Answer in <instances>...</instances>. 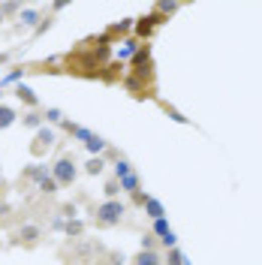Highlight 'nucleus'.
Returning <instances> with one entry per match:
<instances>
[{"mask_svg": "<svg viewBox=\"0 0 262 265\" xmlns=\"http://www.w3.org/2000/svg\"><path fill=\"white\" fill-rule=\"evenodd\" d=\"M124 214H127V205H124L121 199H106V202L97 205V211H94V217H97L100 226H118V223L124 220Z\"/></svg>", "mask_w": 262, "mask_h": 265, "instance_id": "nucleus-1", "label": "nucleus"}, {"mask_svg": "<svg viewBox=\"0 0 262 265\" xmlns=\"http://www.w3.org/2000/svg\"><path fill=\"white\" fill-rule=\"evenodd\" d=\"M51 178L60 184V187H69L75 178H78V169H75V160L72 157H60L54 166H51Z\"/></svg>", "mask_w": 262, "mask_h": 265, "instance_id": "nucleus-2", "label": "nucleus"}, {"mask_svg": "<svg viewBox=\"0 0 262 265\" xmlns=\"http://www.w3.org/2000/svg\"><path fill=\"white\" fill-rule=\"evenodd\" d=\"M54 145V130H48V127H39V133H36V142H33V154H42L45 148H51Z\"/></svg>", "mask_w": 262, "mask_h": 265, "instance_id": "nucleus-3", "label": "nucleus"}, {"mask_svg": "<svg viewBox=\"0 0 262 265\" xmlns=\"http://www.w3.org/2000/svg\"><path fill=\"white\" fill-rule=\"evenodd\" d=\"M145 211H148V217H154V220H160L163 214H166V208H163V202L160 199H154V196H145Z\"/></svg>", "mask_w": 262, "mask_h": 265, "instance_id": "nucleus-4", "label": "nucleus"}, {"mask_svg": "<svg viewBox=\"0 0 262 265\" xmlns=\"http://www.w3.org/2000/svg\"><path fill=\"white\" fill-rule=\"evenodd\" d=\"M39 235H42V229H39V226H33V223H27V226H21V229H18V241H24V244L39 241Z\"/></svg>", "mask_w": 262, "mask_h": 265, "instance_id": "nucleus-5", "label": "nucleus"}, {"mask_svg": "<svg viewBox=\"0 0 262 265\" xmlns=\"http://www.w3.org/2000/svg\"><path fill=\"white\" fill-rule=\"evenodd\" d=\"M157 24H160V15H148V18H139V21H136V33H139V36H148V33H151Z\"/></svg>", "mask_w": 262, "mask_h": 265, "instance_id": "nucleus-6", "label": "nucleus"}, {"mask_svg": "<svg viewBox=\"0 0 262 265\" xmlns=\"http://www.w3.org/2000/svg\"><path fill=\"white\" fill-rule=\"evenodd\" d=\"M133 265H163V259L154 253V250H139L133 256Z\"/></svg>", "mask_w": 262, "mask_h": 265, "instance_id": "nucleus-7", "label": "nucleus"}, {"mask_svg": "<svg viewBox=\"0 0 262 265\" xmlns=\"http://www.w3.org/2000/svg\"><path fill=\"white\" fill-rule=\"evenodd\" d=\"M15 97H18L21 103H27L30 109H36V103H39V100H36V94H33L27 84H18V87H15Z\"/></svg>", "mask_w": 262, "mask_h": 265, "instance_id": "nucleus-8", "label": "nucleus"}, {"mask_svg": "<svg viewBox=\"0 0 262 265\" xmlns=\"http://www.w3.org/2000/svg\"><path fill=\"white\" fill-rule=\"evenodd\" d=\"M118 184H121V190H130V193H139V175H136V172H130V175H124V178H118Z\"/></svg>", "mask_w": 262, "mask_h": 265, "instance_id": "nucleus-9", "label": "nucleus"}, {"mask_svg": "<svg viewBox=\"0 0 262 265\" xmlns=\"http://www.w3.org/2000/svg\"><path fill=\"white\" fill-rule=\"evenodd\" d=\"M15 109H9V106H0V130H6V127H12L15 124Z\"/></svg>", "mask_w": 262, "mask_h": 265, "instance_id": "nucleus-10", "label": "nucleus"}, {"mask_svg": "<svg viewBox=\"0 0 262 265\" xmlns=\"http://www.w3.org/2000/svg\"><path fill=\"white\" fill-rule=\"evenodd\" d=\"M42 121H45V118H42L39 112H27V115H24V127H30V130H39Z\"/></svg>", "mask_w": 262, "mask_h": 265, "instance_id": "nucleus-11", "label": "nucleus"}, {"mask_svg": "<svg viewBox=\"0 0 262 265\" xmlns=\"http://www.w3.org/2000/svg\"><path fill=\"white\" fill-rule=\"evenodd\" d=\"M103 166H106V163H103V157H91V160L84 163V172H88V175H100V172H103Z\"/></svg>", "mask_w": 262, "mask_h": 265, "instance_id": "nucleus-12", "label": "nucleus"}, {"mask_svg": "<svg viewBox=\"0 0 262 265\" xmlns=\"http://www.w3.org/2000/svg\"><path fill=\"white\" fill-rule=\"evenodd\" d=\"M57 187H60V184H57V181H54L51 175H45V178L39 181V190H42L45 196H51V193H57Z\"/></svg>", "mask_w": 262, "mask_h": 265, "instance_id": "nucleus-13", "label": "nucleus"}, {"mask_svg": "<svg viewBox=\"0 0 262 265\" xmlns=\"http://www.w3.org/2000/svg\"><path fill=\"white\" fill-rule=\"evenodd\" d=\"M45 175H48V172H45V166H30V169L24 172V178H30V181H36V184H39V181H42Z\"/></svg>", "mask_w": 262, "mask_h": 265, "instance_id": "nucleus-14", "label": "nucleus"}, {"mask_svg": "<svg viewBox=\"0 0 262 265\" xmlns=\"http://www.w3.org/2000/svg\"><path fill=\"white\" fill-rule=\"evenodd\" d=\"M184 262H187V259H184V253H181L178 247H172V250H169V256L163 259V265H184Z\"/></svg>", "mask_w": 262, "mask_h": 265, "instance_id": "nucleus-15", "label": "nucleus"}, {"mask_svg": "<svg viewBox=\"0 0 262 265\" xmlns=\"http://www.w3.org/2000/svg\"><path fill=\"white\" fill-rule=\"evenodd\" d=\"M21 21H24L27 27H33V24L39 21V12H36V9H21Z\"/></svg>", "mask_w": 262, "mask_h": 265, "instance_id": "nucleus-16", "label": "nucleus"}, {"mask_svg": "<svg viewBox=\"0 0 262 265\" xmlns=\"http://www.w3.org/2000/svg\"><path fill=\"white\" fill-rule=\"evenodd\" d=\"M84 145H88V151H91V154H100V151H103V148H106V142H103V139H100V136H91V139H88V142H84Z\"/></svg>", "mask_w": 262, "mask_h": 265, "instance_id": "nucleus-17", "label": "nucleus"}, {"mask_svg": "<svg viewBox=\"0 0 262 265\" xmlns=\"http://www.w3.org/2000/svg\"><path fill=\"white\" fill-rule=\"evenodd\" d=\"M63 232H66V235H69V238H72V235H81V232H84V226H81V223H78V220H69V223H66V226H63Z\"/></svg>", "mask_w": 262, "mask_h": 265, "instance_id": "nucleus-18", "label": "nucleus"}, {"mask_svg": "<svg viewBox=\"0 0 262 265\" xmlns=\"http://www.w3.org/2000/svg\"><path fill=\"white\" fill-rule=\"evenodd\" d=\"M154 232L163 238V235H169L172 229H169V223H166V217H160V220H154Z\"/></svg>", "mask_w": 262, "mask_h": 265, "instance_id": "nucleus-19", "label": "nucleus"}, {"mask_svg": "<svg viewBox=\"0 0 262 265\" xmlns=\"http://www.w3.org/2000/svg\"><path fill=\"white\" fill-rule=\"evenodd\" d=\"M103 193H106V196H109V199H115V196H118V193H121V184H118V178H115V181H109V184H106V190H103Z\"/></svg>", "mask_w": 262, "mask_h": 265, "instance_id": "nucleus-20", "label": "nucleus"}, {"mask_svg": "<svg viewBox=\"0 0 262 265\" xmlns=\"http://www.w3.org/2000/svg\"><path fill=\"white\" fill-rule=\"evenodd\" d=\"M133 169H130V163H124V160H118V166H115V175L118 178H124V175H130Z\"/></svg>", "mask_w": 262, "mask_h": 265, "instance_id": "nucleus-21", "label": "nucleus"}, {"mask_svg": "<svg viewBox=\"0 0 262 265\" xmlns=\"http://www.w3.org/2000/svg\"><path fill=\"white\" fill-rule=\"evenodd\" d=\"M133 51H139V48H136L133 42H124V48H118V54H121V57H130Z\"/></svg>", "mask_w": 262, "mask_h": 265, "instance_id": "nucleus-22", "label": "nucleus"}, {"mask_svg": "<svg viewBox=\"0 0 262 265\" xmlns=\"http://www.w3.org/2000/svg\"><path fill=\"white\" fill-rule=\"evenodd\" d=\"M175 241H178V238H175V232H169V235H163V238H160V244H163V247H169V250L175 247Z\"/></svg>", "mask_w": 262, "mask_h": 265, "instance_id": "nucleus-23", "label": "nucleus"}, {"mask_svg": "<svg viewBox=\"0 0 262 265\" xmlns=\"http://www.w3.org/2000/svg\"><path fill=\"white\" fill-rule=\"evenodd\" d=\"M130 27H133V24H130V21H121V24H115V27H112V30H115V33H127V30H130Z\"/></svg>", "mask_w": 262, "mask_h": 265, "instance_id": "nucleus-24", "label": "nucleus"}, {"mask_svg": "<svg viewBox=\"0 0 262 265\" xmlns=\"http://www.w3.org/2000/svg\"><path fill=\"white\" fill-rule=\"evenodd\" d=\"M42 118H48V121H60V109H48Z\"/></svg>", "mask_w": 262, "mask_h": 265, "instance_id": "nucleus-25", "label": "nucleus"}, {"mask_svg": "<svg viewBox=\"0 0 262 265\" xmlns=\"http://www.w3.org/2000/svg\"><path fill=\"white\" fill-rule=\"evenodd\" d=\"M142 250H154V235H145L142 238Z\"/></svg>", "mask_w": 262, "mask_h": 265, "instance_id": "nucleus-26", "label": "nucleus"}, {"mask_svg": "<svg viewBox=\"0 0 262 265\" xmlns=\"http://www.w3.org/2000/svg\"><path fill=\"white\" fill-rule=\"evenodd\" d=\"M175 9H178L175 3H160V12H175Z\"/></svg>", "mask_w": 262, "mask_h": 265, "instance_id": "nucleus-27", "label": "nucleus"}, {"mask_svg": "<svg viewBox=\"0 0 262 265\" xmlns=\"http://www.w3.org/2000/svg\"><path fill=\"white\" fill-rule=\"evenodd\" d=\"M3 60H6V54H0V63H3Z\"/></svg>", "mask_w": 262, "mask_h": 265, "instance_id": "nucleus-28", "label": "nucleus"}, {"mask_svg": "<svg viewBox=\"0 0 262 265\" xmlns=\"http://www.w3.org/2000/svg\"><path fill=\"white\" fill-rule=\"evenodd\" d=\"M0 21H3V9H0Z\"/></svg>", "mask_w": 262, "mask_h": 265, "instance_id": "nucleus-29", "label": "nucleus"}, {"mask_svg": "<svg viewBox=\"0 0 262 265\" xmlns=\"http://www.w3.org/2000/svg\"><path fill=\"white\" fill-rule=\"evenodd\" d=\"M184 265H190V262H184Z\"/></svg>", "mask_w": 262, "mask_h": 265, "instance_id": "nucleus-30", "label": "nucleus"}]
</instances>
